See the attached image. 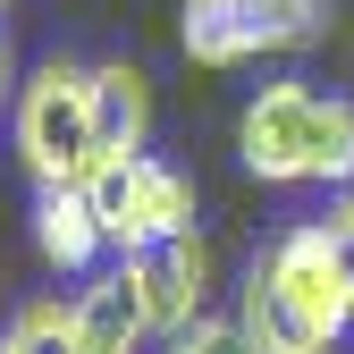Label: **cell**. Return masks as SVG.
<instances>
[{"instance_id": "obj_1", "label": "cell", "mask_w": 354, "mask_h": 354, "mask_svg": "<svg viewBox=\"0 0 354 354\" xmlns=\"http://www.w3.org/2000/svg\"><path fill=\"white\" fill-rule=\"evenodd\" d=\"M236 152L261 186H354V102L321 84H261L236 110Z\"/></svg>"}, {"instance_id": "obj_2", "label": "cell", "mask_w": 354, "mask_h": 354, "mask_svg": "<svg viewBox=\"0 0 354 354\" xmlns=\"http://www.w3.org/2000/svg\"><path fill=\"white\" fill-rule=\"evenodd\" d=\"M17 160L34 186H84L102 169V127H93V68L76 59H42L17 84Z\"/></svg>"}, {"instance_id": "obj_3", "label": "cell", "mask_w": 354, "mask_h": 354, "mask_svg": "<svg viewBox=\"0 0 354 354\" xmlns=\"http://www.w3.org/2000/svg\"><path fill=\"white\" fill-rule=\"evenodd\" d=\"M84 203H93L110 253H152L169 236H194V186L169 160H152V152L102 160L93 177H84Z\"/></svg>"}, {"instance_id": "obj_4", "label": "cell", "mask_w": 354, "mask_h": 354, "mask_svg": "<svg viewBox=\"0 0 354 354\" xmlns=\"http://www.w3.org/2000/svg\"><path fill=\"white\" fill-rule=\"evenodd\" d=\"M186 59L194 68H245L270 51H304L329 34V0H186Z\"/></svg>"}, {"instance_id": "obj_5", "label": "cell", "mask_w": 354, "mask_h": 354, "mask_svg": "<svg viewBox=\"0 0 354 354\" xmlns=\"http://www.w3.org/2000/svg\"><path fill=\"white\" fill-rule=\"evenodd\" d=\"M253 279L270 287L295 321H313L329 346L354 329V253L329 236V219H295L270 236V253L253 261Z\"/></svg>"}, {"instance_id": "obj_6", "label": "cell", "mask_w": 354, "mask_h": 354, "mask_svg": "<svg viewBox=\"0 0 354 354\" xmlns=\"http://www.w3.org/2000/svg\"><path fill=\"white\" fill-rule=\"evenodd\" d=\"M118 261H136V279H144V304H152V337H177V329H194L211 313V245L203 228L194 236H169L152 253H118Z\"/></svg>"}, {"instance_id": "obj_7", "label": "cell", "mask_w": 354, "mask_h": 354, "mask_svg": "<svg viewBox=\"0 0 354 354\" xmlns=\"http://www.w3.org/2000/svg\"><path fill=\"white\" fill-rule=\"evenodd\" d=\"M76 329H84V354H136L152 337V304H144L136 261H102L76 287Z\"/></svg>"}, {"instance_id": "obj_8", "label": "cell", "mask_w": 354, "mask_h": 354, "mask_svg": "<svg viewBox=\"0 0 354 354\" xmlns=\"http://www.w3.org/2000/svg\"><path fill=\"white\" fill-rule=\"evenodd\" d=\"M34 253L59 279H93L102 261H118L102 219H93V203H84V186H34Z\"/></svg>"}, {"instance_id": "obj_9", "label": "cell", "mask_w": 354, "mask_h": 354, "mask_svg": "<svg viewBox=\"0 0 354 354\" xmlns=\"http://www.w3.org/2000/svg\"><path fill=\"white\" fill-rule=\"evenodd\" d=\"M93 127H102V160H127V152L152 144V76L136 59L93 68Z\"/></svg>"}, {"instance_id": "obj_10", "label": "cell", "mask_w": 354, "mask_h": 354, "mask_svg": "<svg viewBox=\"0 0 354 354\" xmlns=\"http://www.w3.org/2000/svg\"><path fill=\"white\" fill-rule=\"evenodd\" d=\"M236 329H245L253 354H329V337H321L313 321H295L287 304L253 279V270H245V287H236Z\"/></svg>"}, {"instance_id": "obj_11", "label": "cell", "mask_w": 354, "mask_h": 354, "mask_svg": "<svg viewBox=\"0 0 354 354\" xmlns=\"http://www.w3.org/2000/svg\"><path fill=\"white\" fill-rule=\"evenodd\" d=\"M0 354H84V329H76V304H26L0 337Z\"/></svg>"}, {"instance_id": "obj_12", "label": "cell", "mask_w": 354, "mask_h": 354, "mask_svg": "<svg viewBox=\"0 0 354 354\" xmlns=\"http://www.w3.org/2000/svg\"><path fill=\"white\" fill-rule=\"evenodd\" d=\"M160 354H253V346H245L236 313H203L194 329H177V337H160Z\"/></svg>"}, {"instance_id": "obj_13", "label": "cell", "mask_w": 354, "mask_h": 354, "mask_svg": "<svg viewBox=\"0 0 354 354\" xmlns=\"http://www.w3.org/2000/svg\"><path fill=\"white\" fill-rule=\"evenodd\" d=\"M329 236L354 253V186H337V203H329Z\"/></svg>"}, {"instance_id": "obj_14", "label": "cell", "mask_w": 354, "mask_h": 354, "mask_svg": "<svg viewBox=\"0 0 354 354\" xmlns=\"http://www.w3.org/2000/svg\"><path fill=\"white\" fill-rule=\"evenodd\" d=\"M17 102V59H9V34H0V110Z\"/></svg>"}]
</instances>
